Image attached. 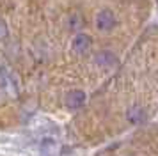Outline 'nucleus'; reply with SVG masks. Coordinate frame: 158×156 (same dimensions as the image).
<instances>
[{
  "label": "nucleus",
  "mask_w": 158,
  "mask_h": 156,
  "mask_svg": "<svg viewBox=\"0 0 158 156\" xmlns=\"http://www.w3.org/2000/svg\"><path fill=\"white\" fill-rule=\"evenodd\" d=\"M115 23H117L115 14L110 9H103V11H100V13L96 14V27L100 28V30H103V32L112 30L115 27Z\"/></svg>",
  "instance_id": "1"
},
{
  "label": "nucleus",
  "mask_w": 158,
  "mask_h": 156,
  "mask_svg": "<svg viewBox=\"0 0 158 156\" xmlns=\"http://www.w3.org/2000/svg\"><path fill=\"white\" fill-rule=\"evenodd\" d=\"M91 44H93V41H91V37L87 34H77L75 39H73V50H75L78 55L87 53V51L91 50Z\"/></svg>",
  "instance_id": "2"
},
{
  "label": "nucleus",
  "mask_w": 158,
  "mask_h": 156,
  "mask_svg": "<svg viewBox=\"0 0 158 156\" xmlns=\"http://www.w3.org/2000/svg\"><path fill=\"white\" fill-rule=\"evenodd\" d=\"M85 101V92L84 91H69L66 94V105L69 108H80Z\"/></svg>",
  "instance_id": "3"
},
{
  "label": "nucleus",
  "mask_w": 158,
  "mask_h": 156,
  "mask_svg": "<svg viewBox=\"0 0 158 156\" xmlns=\"http://www.w3.org/2000/svg\"><path fill=\"white\" fill-rule=\"evenodd\" d=\"M94 60L101 68H112L114 64H117V59H115V55L112 51H100L98 55L94 57Z\"/></svg>",
  "instance_id": "4"
},
{
  "label": "nucleus",
  "mask_w": 158,
  "mask_h": 156,
  "mask_svg": "<svg viewBox=\"0 0 158 156\" xmlns=\"http://www.w3.org/2000/svg\"><path fill=\"white\" fill-rule=\"evenodd\" d=\"M126 119L130 122H133V124H140L146 121V112H144V108L140 106H131L128 112H126Z\"/></svg>",
  "instance_id": "5"
},
{
  "label": "nucleus",
  "mask_w": 158,
  "mask_h": 156,
  "mask_svg": "<svg viewBox=\"0 0 158 156\" xmlns=\"http://www.w3.org/2000/svg\"><path fill=\"white\" fill-rule=\"evenodd\" d=\"M6 35H7V27L6 23H2V39H6Z\"/></svg>",
  "instance_id": "6"
}]
</instances>
